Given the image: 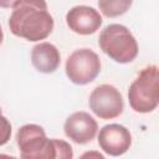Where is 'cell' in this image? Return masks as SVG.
Masks as SVG:
<instances>
[{
    "mask_svg": "<svg viewBox=\"0 0 159 159\" xmlns=\"http://www.w3.org/2000/svg\"><path fill=\"white\" fill-rule=\"evenodd\" d=\"M88 104L91 111L104 120L119 117L124 109L122 93L113 84L108 83L99 84L91 92Z\"/></svg>",
    "mask_w": 159,
    "mask_h": 159,
    "instance_id": "8992f818",
    "label": "cell"
},
{
    "mask_svg": "<svg viewBox=\"0 0 159 159\" xmlns=\"http://www.w3.org/2000/svg\"><path fill=\"white\" fill-rule=\"evenodd\" d=\"M2 40H4V34H2V29L0 26V45L2 43Z\"/></svg>",
    "mask_w": 159,
    "mask_h": 159,
    "instance_id": "2e32d148",
    "label": "cell"
},
{
    "mask_svg": "<svg viewBox=\"0 0 159 159\" xmlns=\"http://www.w3.org/2000/svg\"><path fill=\"white\" fill-rule=\"evenodd\" d=\"M66 76L75 84H88L101 72L99 56L91 48L75 50L66 61Z\"/></svg>",
    "mask_w": 159,
    "mask_h": 159,
    "instance_id": "5b68a950",
    "label": "cell"
},
{
    "mask_svg": "<svg viewBox=\"0 0 159 159\" xmlns=\"http://www.w3.org/2000/svg\"><path fill=\"white\" fill-rule=\"evenodd\" d=\"M133 0H98V7L106 17H118L125 14Z\"/></svg>",
    "mask_w": 159,
    "mask_h": 159,
    "instance_id": "8fae6325",
    "label": "cell"
},
{
    "mask_svg": "<svg viewBox=\"0 0 159 159\" xmlns=\"http://www.w3.org/2000/svg\"><path fill=\"white\" fill-rule=\"evenodd\" d=\"M16 0H0V7L2 9H9V7H12L14 2Z\"/></svg>",
    "mask_w": 159,
    "mask_h": 159,
    "instance_id": "5bb4252c",
    "label": "cell"
},
{
    "mask_svg": "<svg viewBox=\"0 0 159 159\" xmlns=\"http://www.w3.org/2000/svg\"><path fill=\"white\" fill-rule=\"evenodd\" d=\"M103 19L98 10L87 5H77L66 14V24L75 34L92 35L102 26Z\"/></svg>",
    "mask_w": 159,
    "mask_h": 159,
    "instance_id": "9c48e42d",
    "label": "cell"
},
{
    "mask_svg": "<svg viewBox=\"0 0 159 159\" xmlns=\"http://www.w3.org/2000/svg\"><path fill=\"white\" fill-rule=\"evenodd\" d=\"M55 144V152H56V159H71L73 158V150L72 147L61 139H53Z\"/></svg>",
    "mask_w": 159,
    "mask_h": 159,
    "instance_id": "7c38bea8",
    "label": "cell"
},
{
    "mask_svg": "<svg viewBox=\"0 0 159 159\" xmlns=\"http://www.w3.org/2000/svg\"><path fill=\"white\" fill-rule=\"evenodd\" d=\"M63 130L66 137L76 144H87L97 135L98 123L89 113L80 111L67 117L63 124Z\"/></svg>",
    "mask_w": 159,
    "mask_h": 159,
    "instance_id": "ba28073f",
    "label": "cell"
},
{
    "mask_svg": "<svg viewBox=\"0 0 159 159\" xmlns=\"http://www.w3.org/2000/svg\"><path fill=\"white\" fill-rule=\"evenodd\" d=\"M53 17L46 0H16L9 19L10 31L27 41H40L53 30Z\"/></svg>",
    "mask_w": 159,
    "mask_h": 159,
    "instance_id": "6da1fadb",
    "label": "cell"
},
{
    "mask_svg": "<svg viewBox=\"0 0 159 159\" xmlns=\"http://www.w3.org/2000/svg\"><path fill=\"white\" fill-rule=\"evenodd\" d=\"M99 48L118 63H129L138 56V43L130 30L120 24L106 26L98 37Z\"/></svg>",
    "mask_w": 159,
    "mask_h": 159,
    "instance_id": "7a4b0ae2",
    "label": "cell"
},
{
    "mask_svg": "<svg viewBox=\"0 0 159 159\" xmlns=\"http://www.w3.org/2000/svg\"><path fill=\"white\" fill-rule=\"evenodd\" d=\"M91 155H96L97 158H99V159H103V155H102V154H99V153H86V154H83L82 157L84 158V157H91Z\"/></svg>",
    "mask_w": 159,
    "mask_h": 159,
    "instance_id": "9a60e30c",
    "label": "cell"
},
{
    "mask_svg": "<svg viewBox=\"0 0 159 159\" xmlns=\"http://www.w3.org/2000/svg\"><path fill=\"white\" fill-rule=\"evenodd\" d=\"M16 143L20 157L24 159H56L53 139H48L45 129L39 124L20 127Z\"/></svg>",
    "mask_w": 159,
    "mask_h": 159,
    "instance_id": "277c9868",
    "label": "cell"
},
{
    "mask_svg": "<svg viewBox=\"0 0 159 159\" xmlns=\"http://www.w3.org/2000/svg\"><path fill=\"white\" fill-rule=\"evenodd\" d=\"M31 63L41 73H53L61 63L60 51L51 42H40L31 50Z\"/></svg>",
    "mask_w": 159,
    "mask_h": 159,
    "instance_id": "30bf717a",
    "label": "cell"
},
{
    "mask_svg": "<svg viewBox=\"0 0 159 159\" xmlns=\"http://www.w3.org/2000/svg\"><path fill=\"white\" fill-rule=\"evenodd\" d=\"M98 145L106 154L119 157L129 150L132 145V134L129 129L122 124H107L99 129Z\"/></svg>",
    "mask_w": 159,
    "mask_h": 159,
    "instance_id": "52a82bcc",
    "label": "cell"
},
{
    "mask_svg": "<svg viewBox=\"0 0 159 159\" xmlns=\"http://www.w3.org/2000/svg\"><path fill=\"white\" fill-rule=\"evenodd\" d=\"M11 137V123L9 119L2 114L0 108V147L5 145Z\"/></svg>",
    "mask_w": 159,
    "mask_h": 159,
    "instance_id": "4fadbf2b",
    "label": "cell"
},
{
    "mask_svg": "<svg viewBox=\"0 0 159 159\" xmlns=\"http://www.w3.org/2000/svg\"><path fill=\"white\" fill-rule=\"evenodd\" d=\"M128 101L137 113H150L159 103V70L157 65L144 67L130 83Z\"/></svg>",
    "mask_w": 159,
    "mask_h": 159,
    "instance_id": "3957f363",
    "label": "cell"
}]
</instances>
